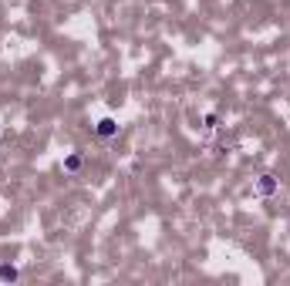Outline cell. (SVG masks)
<instances>
[{
    "mask_svg": "<svg viewBox=\"0 0 290 286\" xmlns=\"http://www.w3.org/2000/svg\"><path fill=\"white\" fill-rule=\"evenodd\" d=\"M115 132H118V125H115L112 118H101V121H98V135L108 138V135H115Z\"/></svg>",
    "mask_w": 290,
    "mask_h": 286,
    "instance_id": "cell-1",
    "label": "cell"
},
{
    "mask_svg": "<svg viewBox=\"0 0 290 286\" xmlns=\"http://www.w3.org/2000/svg\"><path fill=\"white\" fill-rule=\"evenodd\" d=\"M0 276H3V280H17V270H14V266H0Z\"/></svg>",
    "mask_w": 290,
    "mask_h": 286,
    "instance_id": "cell-2",
    "label": "cell"
}]
</instances>
